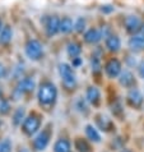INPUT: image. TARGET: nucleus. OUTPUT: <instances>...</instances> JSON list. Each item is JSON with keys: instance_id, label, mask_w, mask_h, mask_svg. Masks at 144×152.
<instances>
[{"instance_id": "f257e3e1", "label": "nucleus", "mask_w": 144, "mask_h": 152, "mask_svg": "<svg viewBox=\"0 0 144 152\" xmlns=\"http://www.w3.org/2000/svg\"><path fill=\"white\" fill-rule=\"evenodd\" d=\"M57 97V90L55 84L51 82H45L42 83L39 88V101L42 106L50 107L54 105L55 100Z\"/></svg>"}, {"instance_id": "f03ea898", "label": "nucleus", "mask_w": 144, "mask_h": 152, "mask_svg": "<svg viewBox=\"0 0 144 152\" xmlns=\"http://www.w3.org/2000/svg\"><path fill=\"white\" fill-rule=\"evenodd\" d=\"M24 51H26V55L28 59H31L33 61H39L44 56V46L42 44L36 40V39H31L26 42L24 45Z\"/></svg>"}, {"instance_id": "7ed1b4c3", "label": "nucleus", "mask_w": 144, "mask_h": 152, "mask_svg": "<svg viewBox=\"0 0 144 152\" xmlns=\"http://www.w3.org/2000/svg\"><path fill=\"white\" fill-rule=\"evenodd\" d=\"M59 73H60L63 83H64V86L68 88V90H71V88L75 87V84H77V78H75L73 68H71L69 64L61 63V64L59 65Z\"/></svg>"}, {"instance_id": "20e7f679", "label": "nucleus", "mask_w": 144, "mask_h": 152, "mask_svg": "<svg viewBox=\"0 0 144 152\" xmlns=\"http://www.w3.org/2000/svg\"><path fill=\"white\" fill-rule=\"evenodd\" d=\"M44 28L47 37H54L60 32V18L57 15H45Z\"/></svg>"}, {"instance_id": "39448f33", "label": "nucleus", "mask_w": 144, "mask_h": 152, "mask_svg": "<svg viewBox=\"0 0 144 152\" xmlns=\"http://www.w3.org/2000/svg\"><path fill=\"white\" fill-rule=\"evenodd\" d=\"M142 26H143L142 19L139 18L138 15H135V14L126 15L124 18V27L126 29V32L130 33V35H135V33H138L142 29Z\"/></svg>"}, {"instance_id": "423d86ee", "label": "nucleus", "mask_w": 144, "mask_h": 152, "mask_svg": "<svg viewBox=\"0 0 144 152\" xmlns=\"http://www.w3.org/2000/svg\"><path fill=\"white\" fill-rule=\"evenodd\" d=\"M41 125V120L40 118L36 115V114H31L29 116H27L26 119L23 121V132L27 134V136H32V134H35L37 130H39Z\"/></svg>"}, {"instance_id": "0eeeda50", "label": "nucleus", "mask_w": 144, "mask_h": 152, "mask_svg": "<svg viewBox=\"0 0 144 152\" xmlns=\"http://www.w3.org/2000/svg\"><path fill=\"white\" fill-rule=\"evenodd\" d=\"M105 72L108 75V78H116L117 75H120L121 73V63L119 59L113 58L106 63L105 65Z\"/></svg>"}, {"instance_id": "6e6552de", "label": "nucleus", "mask_w": 144, "mask_h": 152, "mask_svg": "<svg viewBox=\"0 0 144 152\" xmlns=\"http://www.w3.org/2000/svg\"><path fill=\"white\" fill-rule=\"evenodd\" d=\"M128 46L131 51H142V50H144V35L143 33L131 35L128 41Z\"/></svg>"}, {"instance_id": "1a4fd4ad", "label": "nucleus", "mask_w": 144, "mask_h": 152, "mask_svg": "<svg viewBox=\"0 0 144 152\" xmlns=\"http://www.w3.org/2000/svg\"><path fill=\"white\" fill-rule=\"evenodd\" d=\"M84 41L87 42V44L89 45H96L98 44V42L101 41V39H102V32H101V29L98 28H89L88 31L84 32Z\"/></svg>"}, {"instance_id": "9d476101", "label": "nucleus", "mask_w": 144, "mask_h": 152, "mask_svg": "<svg viewBox=\"0 0 144 152\" xmlns=\"http://www.w3.org/2000/svg\"><path fill=\"white\" fill-rule=\"evenodd\" d=\"M49 141H50V132L49 130H44V132L40 133L39 136L36 137L35 141H33V147H35L36 151H42L47 147Z\"/></svg>"}, {"instance_id": "9b49d317", "label": "nucleus", "mask_w": 144, "mask_h": 152, "mask_svg": "<svg viewBox=\"0 0 144 152\" xmlns=\"http://www.w3.org/2000/svg\"><path fill=\"white\" fill-rule=\"evenodd\" d=\"M105 44H106V48H107V50H108V51H111V53H117V51H120V49H121V40H120V37H119L117 35H113V33H111L110 36L106 37Z\"/></svg>"}, {"instance_id": "f8f14e48", "label": "nucleus", "mask_w": 144, "mask_h": 152, "mask_svg": "<svg viewBox=\"0 0 144 152\" xmlns=\"http://www.w3.org/2000/svg\"><path fill=\"white\" fill-rule=\"evenodd\" d=\"M128 102L135 109H140L143 105V96L139 92L137 88H133L130 90V92L128 94Z\"/></svg>"}, {"instance_id": "ddd939ff", "label": "nucleus", "mask_w": 144, "mask_h": 152, "mask_svg": "<svg viewBox=\"0 0 144 152\" xmlns=\"http://www.w3.org/2000/svg\"><path fill=\"white\" fill-rule=\"evenodd\" d=\"M13 39V28L9 24L4 26L3 29L0 31V44L1 45H9Z\"/></svg>"}, {"instance_id": "4468645a", "label": "nucleus", "mask_w": 144, "mask_h": 152, "mask_svg": "<svg viewBox=\"0 0 144 152\" xmlns=\"http://www.w3.org/2000/svg\"><path fill=\"white\" fill-rule=\"evenodd\" d=\"M74 29V22L73 19L70 18V17H63L60 19V32L64 33V35H68V33H70L71 31Z\"/></svg>"}, {"instance_id": "2eb2a0df", "label": "nucleus", "mask_w": 144, "mask_h": 152, "mask_svg": "<svg viewBox=\"0 0 144 152\" xmlns=\"http://www.w3.org/2000/svg\"><path fill=\"white\" fill-rule=\"evenodd\" d=\"M100 91H98V88H96V87H89L87 90V101L88 102H91L92 105H95V106H97L100 102Z\"/></svg>"}, {"instance_id": "dca6fc26", "label": "nucleus", "mask_w": 144, "mask_h": 152, "mask_svg": "<svg viewBox=\"0 0 144 152\" xmlns=\"http://www.w3.org/2000/svg\"><path fill=\"white\" fill-rule=\"evenodd\" d=\"M135 83V78L131 72L124 70L122 73H120V84L124 87H131Z\"/></svg>"}, {"instance_id": "f3484780", "label": "nucleus", "mask_w": 144, "mask_h": 152, "mask_svg": "<svg viewBox=\"0 0 144 152\" xmlns=\"http://www.w3.org/2000/svg\"><path fill=\"white\" fill-rule=\"evenodd\" d=\"M66 53H68V55H69L71 59H74V58H77L80 55V53H82V46H80L78 42H69L66 46Z\"/></svg>"}, {"instance_id": "a211bd4d", "label": "nucleus", "mask_w": 144, "mask_h": 152, "mask_svg": "<svg viewBox=\"0 0 144 152\" xmlns=\"http://www.w3.org/2000/svg\"><path fill=\"white\" fill-rule=\"evenodd\" d=\"M35 88V81L32 78H24L18 86L19 92H31Z\"/></svg>"}, {"instance_id": "6ab92c4d", "label": "nucleus", "mask_w": 144, "mask_h": 152, "mask_svg": "<svg viewBox=\"0 0 144 152\" xmlns=\"http://www.w3.org/2000/svg\"><path fill=\"white\" fill-rule=\"evenodd\" d=\"M97 125L100 126V129L105 130V132H107V130H110V129L112 128V123H111V120H110L108 118L103 116V115L97 116Z\"/></svg>"}, {"instance_id": "aec40b11", "label": "nucleus", "mask_w": 144, "mask_h": 152, "mask_svg": "<svg viewBox=\"0 0 144 152\" xmlns=\"http://www.w3.org/2000/svg\"><path fill=\"white\" fill-rule=\"evenodd\" d=\"M55 152H70V143L66 139H59L54 146Z\"/></svg>"}, {"instance_id": "412c9836", "label": "nucleus", "mask_w": 144, "mask_h": 152, "mask_svg": "<svg viewBox=\"0 0 144 152\" xmlns=\"http://www.w3.org/2000/svg\"><path fill=\"white\" fill-rule=\"evenodd\" d=\"M86 134H87V137L91 139V141H93V142H101V137H100V134H98V132L93 128L92 125H87L86 126Z\"/></svg>"}, {"instance_id": "4be33fe9", "label": "nucleus", "mask_w": 144, "mask_h": 152, "mask_svg": "<svg viewBox=\"0 0 144 152\" xmlns=\"http://www.w3.org/2000/svg\"><path fill=\"white\" fill-rule=\"evenodd\" d=\"M87 27V19L84 17H78L74 20V31L77 33H82Z\"/></svg>"}, {"instance_id": "5701e85b", "label": "nucleus", "mask_w": 144, "mask_h": 152, "mask_svg": "<svg viewBox=\"0 0 144 152\" xmlns=\"http://www.w3.org/2000/svg\"><path fill=\"white\" fill-rule=\"evenodd\" d=\"M75 148L79 152H91V146L82 138H78L75 141Z\"/></svg>"}, {"instance_id": "b1692460", "label": "nucleus", "mask_w": 144, "mask_h": 152, "mask_svg": "<svg viewBox=\"0 0 144 152\" xmlns=\"http://www.w3.org/2000/svg\"><path fill=\"white\" fill-rule=\"evenodd\" d=\"M23 116H24V109H22V107L17 109V111L14 113V116H13V124L19 125L20 123H22Z\"/></svg>"}, {"instance_id": "393cba45", "label": "nucleus", "mask_w": 144, "mask_h": 152, "mask_svg": "<svg viewBox=\"0 0 144 152\" xmlns=\"http://www.w3.org/2000/svg\"><path fill=\"white\" fill-rule=\"evenodd\" d=\"M115 12V7L112 4H102L100 7V13H102L105 15H108V14H112Z\"/></svg>"}, {"instance_id": "a878e982", "label": "nucleus", "mask_w": 144, "mask_h": 152, "mask_svg": "<svg viewBox=\"0 0 144 152\" xmlns=\"http://www.w3.org/2000/svg\"><path fill=\"white\" fill-rule=\"evenodd\" d=\"M9 110H10L9 102H8L7 100H3L1 102H0V114H1V115H7V114L9 113Z\"/></svg>"}, {"instance_id": "bb28decb", "label": "nucleus", "mask_w": 144, "mask_h": 152, "mask_svg": "<svg viewBox=\"0 0 144 152\" xmlns=\"http://www.w3.org/2000/svg\"><path fill=\"white\" fill-rule=\"evenodd\" d=\"M0 152H12V145H10V141L9 139H5L1 146H0Z\"/></svg>"}, {"instance_id": "cd10ccee", "label": "nucleus", "mask_w": 144, "mask_h": 152, "mask_svg": "<svg viewBox=\"0 0 144 152\" xmlns=\"http://www.w3.org/2000/svg\"><path fill=\"white\" fill-rule=\"evenodd\" d=\"M80 64H82V59H80L79 56L73 59V66H79Z\"/></svg>"}, {"instance_id": "c85d7f7f", "label": "nucleus", "mask_w": 144, "mask_h": 152, "mask_svg": "<svg viewBox=\"0 0 144 152\" xmlns=\"http://www.w3.org/2000/svg\"><path fill=\"white\" fill-rule=\"evenodd\" d=\"M139 74H140L142 78H144V61H142L139 64Z\"/></svg>"}, {"instance_id": "c756f323", "label": "nucleus", "mask_w": 144, "mask_h": 152, "mask_svg": "<svg viewBox=\"0 0 144 152\" xmlns=\"http://www.w3.org/2000/svg\"><path fill=\"white\" fill-rule=\"evenodd\" d=\"M5 73H7V70H5V66H4L1 63H0V78H3L4 75H5Z\"/></svg>"}, {"instance_id": "7c9ffc66", "label": "nucleus", "mask_w": 144, "mask_h": 152, "mask_svg": "<svg viewBox=\"0 0 144 152\" xmlns=\"http://www.w3.org/2000/svg\"><path fill=\"white\" fill-rule=\"evenodd\" d=\"M3 27H4V26H3V20L0 19V31H1V29H3Z\"/></svg>"}, {"instance_id": "2f4dec72", "label": "nucleus", "mask_w": 144, "mask_h": 152, "mask_svg": "<svg viewBox=\"0 0 144 152\" xmlns=\"http://www.w3.org/2000/svg\"><path fill=\"white\" fill-rule=\"evenodd\" d=\"M140 31H142V33H143V35H144V24H143V26H142V29H140Z\"/></svg>"}, {"instance_id": "473e14b6", "label": "nucleus", "mask_w": 144, "mask_h": 152, "mask_svg": "<svg viewBox=\"0 0 144 152\" xmlns=\"http://www.w3.org/2000/svg\"><path fill=\"white\" fill-rule=\"evenodd\" d=\"M20 152H28V151H27L26 148H23V150H22V151H20Z\"/></svg>"}, {"instance_id": "72a5a7b5", "label": "nucleus", "mask_w": 144, "mask_h": 152, "mask_svg": "<svg viewBox=\"0 0 144 152\" xmlns=\"http://www.w3.org/2000/svg\"><path fill=\"white\" fill-rule=\"evenodd\" d=\"M121 152H131V151H129V150H124V151H121Z\"/></svg>"}, {"instance_id": "f704fd0d", "label": "nucleus", "mask_w": 144, "mask_h": 152, "mask_svg": "<svg viewBox=\"0 0 144 152\" xmlns=\"http://www.w3.org/2000/svg\"><path fill=\"white\" fill-rule=\"evenodd\" d=\"M0 125H1V120H0Z\"/></svg>"}, {"instance_id": "c9c22d12", "label": "nucleus", "mask_w": 144, "mask_h": 152, "mask_svg": "<svg viewBox=\"0 0 144 152\" xmlns=\"http://www.w3.org/2000/svg\"><path fill=\"white\" fill-rule=\"evenodd\" d=\"M0 146H1V142H0Z\"/></svg>"}, {"instance_id": "e433bc0d", "label": "nucleus", "mask_w": 144, "mask_h": 152, "mask_svg": "<svg viewBox=\"0 0 144 152\" xmlns=\"http://www.w3.org/2000/svg\"><path fill=\"white\" fill-rule=\"evenodd\" d=\"M0 95H1V92H0Z\"/></svg>"}]
</instances>
